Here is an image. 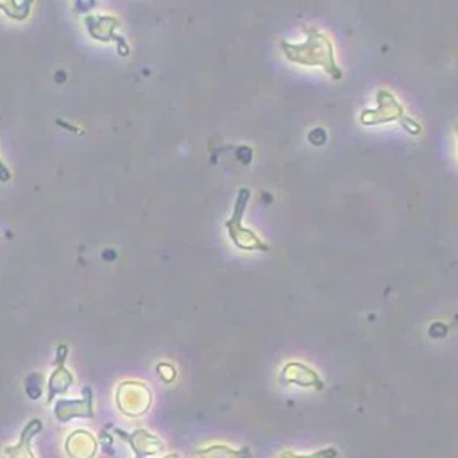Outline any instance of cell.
Masks as SVG:
<instances>
[{
	"label": "cell",
	"mask_w": 458,
	"mask_h": 458,
	"mask_svg": "<svg viewBox=\"0 0 458 458\" xmlns=\"http://www.w3.org/2000/svg\"><path fill=\"white\" fill-rule=\"evenodd\" d=\"M115 433L131 446V450L134 451L136 458H147L151 457V455H158L161 453L165 448L163 442H161L158 437L151 435L147 430L140 428L133 433H127L120 428H115Z\"/></svg>",
	"instance_id": "1"
},
{
	"label": "cell",
	"mask_w": 458,
	"mask_h": 458,
	"mask_svg": "<svg viewBox=\"0 0 458 458\" xmlns=\"http://www.w3.org/2000/svg\"><path fill=\"white\" fill-rule=\"evenodd\" d=\"M120 389L127 392V398H131L129 407H126L124 414H127L129 417H140V415L149 410L152 394L147 389V385L142 383V381H124L120 385Z\"/></svg>",
	"instance_id": "2"
},
{
	"label": "cell",
	"mask_w": 458,
	"mask_h": 458,
	"mask_svg": "<svg viewBox=\"0 0 458 458\" xmlns=\"http://www.w3.org/2000/svg\"><path fill=\"white\" fill-rule=\"evenodd\" d=\"M56 417L61 423L74 417H93V403H91L90 389L84 390V399H61L56 405Z\"/></svg>",
	"instance_id": "3"
},
{
	"label": "cell",
	"mask_w": 458,
	"mask_h": 458,
	"mask_svg": "<svg viewBox=\"0 0 458 458\" xmlns=\"http://www.w3.org/2000/svg\"><path fill=\"white\" fill-rule=\"evenodd\" d=\"M281 383H294L301 387H317L322 389V381L319 380L315 371L303 365V363H288L281 372Z\"/></svg>",
	"instance_id": "4"
},
{
	"label": "cell",
	"mask_w": 458,
	"mask_h": 458,
	"mask_svg": "<svg viewBox=\"0 0 458 458\" xmlns=\"http://www.w3.org/2000/svg\"><path fill=\"white\" fill-rule=\"evenodd\" d=\"M195 453H197L199 458H251V453H249L247 448L235 451L226 444L208 446V448H203V450H197Z\"/></svg>",
	"instance_id": "5"
},
{
	"label": "cell",
	"mask_w": 458,
	"mask_h": 458,
	"mask_svg": "<svg viewBox=\"0 0 458 458\" xmlns=\"http://www.w3.org/2000/svg\"><path fill=\"white\" fill-rule=\"evenodd\" d=\"M72 380H74V378H72V374H70L65 367L57 369V371L52 374L51 383H48V399H54L56 394L66 392Z\"/></svg>",
	"instance_id": "6"
},
{
	"label": "cell",
	"mask_w": 458,
	"mask_h": 458,
	"mask_svg": "<svg viewBox=\"0 0 458 458\" xmlns=\"http://www.w3.org/2000/svg\"><path fill=\"white\" fill-rule=\"evenodd\" d=\"M280 458H337V450L329 448V450H320L311 455H295L292 451H285V453H281Z\"/></svg>",
	"instance_id": "7"
},
{
	"label": "cell",
	"mask_w": 458,
	"mask_h": 458,
	"mask_svg": "<svg viewBox=\"0 0 458 458\" xmlns=\"http://www.w3.org/2000/svg\"><path fill=\"white\" fill-rule=\"evenodd\" d=\"M165 458H179V455L178 453H172V455H167V457Z\"/></svg>",
	"instance_id": "8"
}]
</instances>
